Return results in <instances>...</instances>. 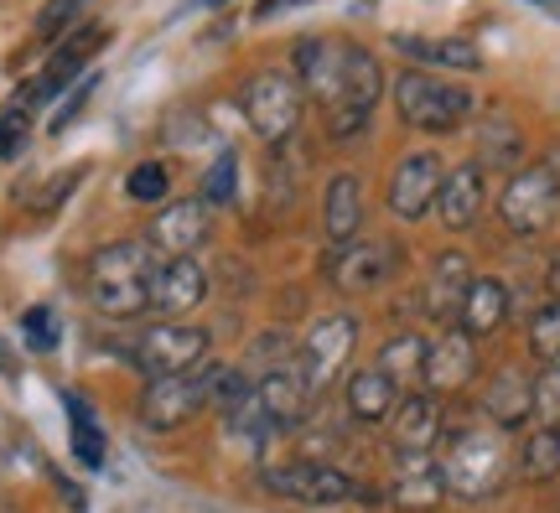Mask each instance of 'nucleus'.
Segmentation results:
<instances>
[{
	"mask_svg": "<svg viewBox=\"0 0 560 513\" xmlns=\"http://www.w3.org/2000/svg\"><path fill=\"white\" fill-rule=\"evenodd\" d=\"M208 301V270L198 259H161L151 280V312L156 316H187Z\"/></svg>",
	"mask_w": 560,
	"mask_h": 513,
	"instance_id": "a211bd4d",
	"label": "nucleus"
},
{
	"mask_svg": "<svg viewBox=\"0 0 560 513\" xmlns=\"http://www.w3.org/2000/svg\"><path fill=\"white\" fill-rule=\"evenodd\" d=\"M389 498L400 503V509L410 513H431L446 498V488H441V473L431 467V456H405V473L395 477V488H389Z\"/></svg>",
	"mask_w": 560,
	"mask_h": 513,
	"instance_id": "cd10ccee",
	"label": "nucleus"
},
{
	"mask_svg": "<svg viewBox=\"0 0 560 513\" xmlns=\"http://www.w3.org/2000/svg\"><path fill=\"white\" fill-rule=\"evenodd\" d=\"M395 109H400V119L410 125V130H425V136H452V130H462L467 119L478 115V100H472L462 83L410 68V73L395 79Z\"/></svg>",
	"mask_w": 560,
	"mask_h": 513,
	"instance_id": "7ed1b4c3",
	"label": "nucleus"
},
{
	"mask_svg": "<svg viewBox=\"0 0 560 513\" xmlns=\"http://www.w3.org/2000/svg\"><path fill=\"white\" fill-rule=\"evenodd\" d=\"M467 285H472V259L457 255V249H446V255L431 259V276H425V291H420V306L431 322H457L462 312V296H467Z\"/></svg>",
	"mask_w": 560,
	"mask_h": 513,
	"instance_id": "6ab92c4d",
	"label": "nucleus"
},
{
	"mask_svg": "<svg viewBox=\"0 0 560 513\" xmlns=\"http://www.w3.org/2000/svg\"><path fill=\"white\" fill-rule=\"evenodd\" d=\"M384 94V73L374 53H363L353 47L348 53V73H342V94L327 104V136L332 140H353L369 130V119H374V104Z\"/></svg>",
	"mask_w": 560,
	"mask_h": 513,
	"instance_id": "6e6552de",
	"label": "nucleus"
},
{
	"mask_svg": "<svg viewBox=\"0 0 560 513\" xmlns=\"http://www.w3.org/2000/svg\"><path fill=\"white\" fill-rule=\"evenodd\" d=\"M400 395H405V389L384 374V369H359V374L348 378V415H353V420H363V425H380V420H389V415H395Z\"/></svg>",
	"mask_w": 560,
	"mask_h": 513,
	"instance_id": "b1692460",
	"label": "nucleus"
},
{
	"mask_svg": "<svg viewBox=\"0 0 560 513\" xmlns=\"http://www.w3.org/2000/svg\"><path fill=\"white\" fill-rule=\"evenodd\" d=\"M0 374H11V353H5V342H0Z\"/></svg>",
	"mask_w": 560,
	"mask_h": 513,
	"instance_id": "79ce46f5",
	"label": "nucleus"
},
{
	"mask_svg": "<svg viewBox=\"0 0 560 513\" xmlns=\"http://www.w3.org/2000/svg\"><path fill=\"white\" fill-rule=\"evenodd\" d=\"M529 353L540 363H560V296L529 316Z\"/></svg>",
	"mask_w": 560,
	"mask_h": 513,
	"instance_id": "72a5a7b5",
	"label": "nucleus"
},
{
	"mask_svg": "<svg viewBox=\"0 0 560 513\" xmlns=\"http://www.w3.org/2000/svg\"><path fill=\"white\" fill-rule=\"evenodd\" d=\"M436 473L441 488L462 503H482L493 498L514 473V452L503 441L499 425H457L441 435L436 446Z\"/></svg>",
	"mask_w": 560,
	"mask_h": 513,
	"instance_id": "f257e3e1",
	"label": "nucleus"
},
{
	"mask_svg": "<svg viewBox=\"0 0 560 513\" xmlns=\"http://www.w3.org/2000/svg\"><path fill=\"white\" fill-rule=\"evenodd\" d=\"M405 58L425 62V68H452V73H482V53L462 37H395Z\"/></svg>",
	"mask_w": 560,
	"mask_h": 513,
	"instance_id": "a878e982",
	"label": "nucleus"
},
{
	"mask_svg": "<svg viewBox=\"0 0 560 513\" xmlns=\"http://www.w3.org/2000/svg\"><path fill=\"white\" fill-rule=\"evenodd\" d=\"M482 198H488V182H482V166L467 161L457 172H446L441 182V198H436V213L446 229H472L482 213Z\"/></svg>",
	"mask_w": 560,
	"mask_h": 513,
	"instance_id": "4be33fe9",
	"label": "nucleus"
},
{
	"mask_svg": "<svg viewBox=\"0 0 560 513\" xmlns=\"http://www.w3.org/2000/svg\"><path fill=\"white\" fill-rule=\"evenodd\" d=\"M83 5H89V0H47V5L37 11V37H42V42H58L62 32H68V26L79 21Z\"/></svg>",
	"mask_w": 560,
	"mask_h": 513,
	"instance_id": "f704fd0d",
	"label": "nucleus"
},
{
	"mask_svg": "<svg viewBox=\"0 0 560 513\" xmlns=\"http://www.w3.org/2000/svg\"><path fill=\"white\" fill-rule=\"evenodd\" d=\"M26 136H32L26 109H0V161H16L26 151Z\"/></svg>",
	"mask_w": 560,
	"mask_h": 513,
	"instance_id": "e433bc0d",
	"label": "nucleus"
},
{
	"mask_svg": "<svg viewBox=\"0 0 560 513\" xmlns=\"http://www.w3.org/2000/svg\"><path fill=\"white\" fill-rule=\"evenodd\" d=\"M353 348H359V322H353V316H322V322H312V333L301 342L296 363H301V374L312 378L317 395L348 369Z\"/></svg>",
	"mask_w": 560,
	"mask_h": 513,
	"instance_id": "f8f14e48",
	"label": "nucleus"
},
{
	"mask_svg": "<svg viewBox=\"0 0 560 513\" xmlns=\"http://www.w3.org/2000/svg\"><path fill=\"white\" fill-rule=\"evenodd\" d=\"M255 399H260L265 420H270L276 431H291V425H301V420L312 415L317 389H312V378L301 374V363H276V369H265L260 374Z\"/></svg>",
	"mask_w": 560,
	"mask_h": 513,
	"instance_id": "2eb2a0df",
	"label": "nucleus"
},
{
	"mask_svg": "<svg viewBox=\"0 0 560 513\" xmlns=\"http://www.w3.org/2000/svg\"><path fill=\"white\" fill-rule=\"evenodd\" d=\"M482 415L499 431H520L524 420L535 415V378L524 369H499L488 378V389H482Z\"/></svg>",
	"mask_w": 560,
	"mask_h": 513,
	"instance_id": "412c9836",
	"label": "nucleus"
},
{
	"mask_svg": "<svg viewBox=\"0 0 560 513\" xmlns=\"http://www.w3.org/2000/svg\"><path fill=\"white\" fill-rule=\"evenodd\" d=\"M0 513H16V509H11V503H0Z\"/></svg>",
	"mask_w": 560,
	"mask_h": 513,
	"instance_id": "c03bdc74",
	"label": "nucleus"
},
{
	"mask_svg": "<svg viewBox=\"0 0 560 513\" xmlns=\"http://www.w3.org/2000/svg\"><path fill=\"white\" fill-rule=\"evenodd\" d=\"M208 333L192 322H156L130 342V363L145 378H172V374H192L208 363Z\"/></svg>",
	"mask_w": 560,
	"mask_h": 513,
	"instance_id": "423d86ee",
	"label": "nucleus"
},
{
	"mask_svg": "<svg viewBox=\"0 0 560 513\" xmlns=\"http://www.w3.org/2000/svg\"><path fill=\"white\" fill-rule=\"evenodd\" d=\"M374 369H384V374L395 378V384H420V374H425V337L420 333H400V337H389L380 348V363Z\"/></svg>",
	"mask_w": 560,
	"mask_h": 513,
	"instance_id": "7c9ffc66",
	"label": "nucleus"
},
{
	"mask_svg": "<svg viewBox=\"0 0 560 513\" xmlns=\"http://www.w3.org/2000/svg\"><path fill=\"white\" fill-rule=\"evenodd\" d=\"M62 410H68V431H73V456H79L83 467H104V431L94 410H89V399L83 395H62Z\"/></svg>",
	"mask_w": 560,
	"mask_h": 513,
	"instance_id": "c756f323",
	"label": "nucleus"
},
{
	"mask_svg": "<svg viewBox=\"0 0 560 513\" xmlns=\"http://www.w3.org/2000/svg\"><path fill=\"white\" fill-rule=\"evenodd\" d=\"M208 234H213V208L202 198H177L151 218L145 244H151L161 259H192L202 244H208Z\"/></svg>",
	"mask_w": 560,
	"mask_h": 513,
	"instance_id": "9d476101",
	"label": "nucleus"
},
{
	"mask_svg": "<svg viewBox=\"0 0 560 513\" xmlns=\"http://www.w3.org/2000/svg\"><path fill=\"white\" fill-rule=\"evenodd\" d=\"M21 333H26V342H32L37 353H52V348H58V316L47 312V306H32V312L21 316Z\"/></svg>",
	"mask_w": 560,
	"mask_h": 513,
	"instance_id": "4c0bfd02",
	"label": "nucleus"
},
{
	"mask_svg": "<svg viewBox=\"0 0 560 513\" xmlns=\"http://www.w3.org/2000/svg\"><path fill=\"white\" fill-rule=\"evenodd\" d=\"M395 270H400V249H395L389 238H359V244H348V249H332V259H327V280H332L338 291H348V296L384 285Z\"/></svg>",
	"mask_w": 560,
	"mask_h": 513,
	"instance_id": "4468645a",
	"label": "nucleus"
},
{
	"mask_svg": "<svg viewBox=\"0 0 560 513\" xmlns=\"http://www.w3.org/2000/svg\"><path fill=\"white\" fill-rule=\"evenodd\" d=\"M348 53H353V42H338V37H306V42H296V83H301V94L322 100V109H327V104L342 94Z\"/></svg>",
	"mask_w": 560,
	"mask_h": 513,
	"instance_id": "dca6fc26",
	"label": "nucleus"
},
{
	"mask_svg": "<svg viewBox=\"0 0 560 513\" xmlns=\"http://www.w3.org/2000/svg\"><path fill=\"white\" fill-rule=\"evenodd\" d=\"M125 198L145 202V208H166V198H172V172H166L161 161H140V166H130Z\"/></svg>",
	"mask_w": 560,
	"mask_h": 513,
	"instance_id": "2f4dec72",
	"label": "nucleus"
},
{
	"mask_svg": "<svg viewBox=\"0 0 560 513\" xmlns=\"http://www.w3.org/2000/svg\"><path fill=\"white\" fill-rule=\"evenodd\" d=\"M161 270V255L145 238H120V244H104L100 255L89 259V301L115 322L151 312V280Z\"/></svg>",
	"mask_w": 560,
	"mask_h": 513,
	"instance_id": "f03ea898",
	"label": "nucleus"
},
{
	"mask_svg": "<svg viewBox=\"0 0 560 513\" xmlns=\"http://www.w3.org/2000/svg\"><path fill=\"white\" fill-rule=\"evenodd\" d=\"M301 109H306V94H301V83L291 79V73H280V68H265V73H255V79L244 83V119H249V130H255L265 145H280V140L296 136Z\"/></svg>",
	"mask_w": 560,
	"mask_h": 513,
	"instance_id": "0eeeda50",
	"label": "nucleus"
},
{
	"mask_svg": "<svg viewBox=\"0 0 560 513\" xmlns=\"http://www.w3.org/2000/svg\"><path fill=\"white\" fill-rule=\"evenodd\" d=\"M441 182H446V172H441L436 151H410V156L389 172V193H384V202H389V213L395 218L420 223L425 213H436Z\"/></svg>",
	"mask_w": 560,
	"mask_h": 513,
	"instance_id": "9b49d317",
	"label": "nucleus"
},
{
	"mask_svg": "<svg viewBox=\"0 0 560 513\" xmlns=\"http://www.w3.org/2000/svg\"><path fill=\"white\" fill-rule=\"evenodd\" d=\"M389 435H395V452L400 456H431L446 435V415H441L436 395H400L395 415H389Z\"/></svg>",
	"mask_w": 560,
	"mask_h": 513,
	"instance_id": "f3484780",
	"label": "nucleus"
},
{
	"mask_svg": "<svg viewBox=\"0 0 560 513\" xmlns=\"http://www.w3.org/2000/svg\"><path fill=\"white\" fill-rule=\"evenodd\" d=\"M520 477L524 482H556L560 477V425H535L520 441Z\"/></svg>",
	"mask_w": 560,
	"mask_h": 513,
	"instance_id": "c85d7f7f",
	"label": "nucleus"
},
{
	"mask_svg": "<svg viewBox=\"0 0 560 513\" xmlns=\"http://www.w3.org/2000/svg\"><path fill=\"white\" fill-rule=\"evenodd\" d=\"M503 322H509V285L499 276H472L467 296H462L457 327L467 337H488V333H499Z\"/></svg>",
	"mask_w": 560,
	"mask_h": 513,
	"instance_id": "5701e85b",
	"label": "nucleus"
},
{
	"mask_svg": "<svg viewBox=\"0 0 560 513\" xmlns=\"http://www.w3.org/2000/svg\"><path fill=\"white\" fill-rule=\"evenodd\" d=\"M265 488L280 498H291V503H306V509H332V503H348V498L359 493V482L342 473V467L312 462V456L285 462V467H270V473H265Z\"/></svg>",
	"mask_w": 560,
	"mask_h": 513,
	"instance_id": "1a4fd4ad",
	"label": "nucleus"
},
{
	"mask_svg": "<svg viewBox=\"0 0 560 513\" xmlns=\"http://www.w3.org/2000/svg\"><path fill=\"white\" fill-rule=\"evenodd\" d=\"M556 291H560V259H556Z\"/></svg>",
	"mask_w": 560,
	"mask_h": 513,
	"instance_id": "37998d69",
	"label": "nucleus"
},
{
	"mask_svg": "<svg viewBox=\"0 0 560 513\" xmlns=\"http://www.w3.org/2000/svg\"><path fill=\"white\" fill-rule=\"evenodd\" d=\"M322 229L332 249H348L363 238V182L353 172H338L322 193Z\"/></svg>",
	"mask_w": 560,
	"mask_h": 513,
	"instance_id": "aec40b11",
	"label": "nucleus"
},
{
	"mask_svg": "<svg viewBox=\"0 0 560 513\" xmlns=\"http://www.w3.org/2000/svg\"><path fill=\"white\" fill-rule=\"evenodd\" d=\"M83 182V172H68V177H58L52 187H47V198H42V208H58L62 198H68V187H79Z\"/></svg>",
	"mask_w": 560,
	"mask_h": 513,
	"instance_id": "ea45409f",
	"label": "nucleus"
},
{
	"mask_svg": "<svg viewBox=\"0 0 560 513\" xmlns=\"http://www.w3.org/2000/svg\"><path fill=\"white\" fill-rule=\"evenodd\" d=\"M104 42H109V32H104V26H83L79 37L73 42H62L58 47V58H52V68H47V79L37 83V89H32V100H47V94H58L62 83H73L83 73V62L94 58V53H100Z\"/></svg>",
	"mask_w": 560,
	"mask_h": 513,
	"instance_id": "bb28decb",
	"label": "nucleus"
},
{
	"mask_svg": "<svg viewBox=\"0 0 560 513\" xmlns=\"http://www.w3.org/2000/svg\"><path fill=\"white\" fill-rule=\"evenodd\" d=\"M425 395L452 399L478 378V337H467L462 327H446L436 342H425Z\"/></svg>",
	"mask_w": 560,
	"mask_h": 513,
	"instance_id": "ddd939ff",
	"label": "nucleus"
},
{
	"mask_svg": "<svg viewBox=\"0 0 560 513\" xmlns=\"http://www.w3.org/2000/svg\"><path fill=\"white\" fill-rule=\"evenodd\" d=\"M285 5H306V0H260V16H276Z\"/></svg>",
	"mask_w": 560,
	"mask_h": 513,
	"instance_id": "a19ab883",
	"label": "nucleus"
},
{
	"mask_svg": "<svg viewBox=\"0 0 560 513\" xmlns=\"http://www.w3.org/2000/svg\"><path fill=\"white\" fill-rule=\"evenodd\" d=\"M223 378V363H202L192 374H172V378H151L145 395H140V425L145 431H182L187 420H198L213 405V389Z\"/></svg>",
	"mask_w": 560,
	"mask_h": 513,
	"instance_id": "20e7f679",
	"label": "nucleus"
},
{
	"mask_svg": "<svg viewBox=\"0 0 560 513\" xmlns=\"http://www.w3.org/2000/svg\"><path fill=\"white\" fill-rule=\"evenodd\" d=\"M535 415L540 425H560V363H545L535 374Z\"/></svg>",
	"mask_w": 560,
	"mask_h": 513,
	"instance_id": "c9c22d12",
	"label": "nucleus"
},
{
	"mask_svg": "<svg viewBox=\"0 0 560 513\" xmlns=\"http://www.w3.org/2000/svg\"><path fill=\"white\" fill-rule=\"evenodd\" d=\"M520 161H524L520 125L503 109H488L478 125V166H488V172H520Z\"/></svg>",
	"mask_w": 560,
	"mask_h": 513,
	"instance_id": "393cba45",
	"label": "nucleus"
},
{
	"mask_svg": "<svg viewBox=\"0 0 560 513\" xmlns=\"http://www.w3.org/2000/svg\"><path fill=\"white\" fill-rule=\"evenodd\" d=\"M202 5H219V0H202Z\"/></svg>",
	"mask_w": 560,
	"mask_h": 513,
	"instance_id": "a18cd8bd",
	"label": "nucleus"
},
{
	"mask_svg": "<svg viewBox=\"0 0 560 513\" xmlns=\"http://www.w3.org/2000/svg\"><path fill=\"white\" fill-rule=\"evenodd\" d=\"M94 94V73H83V83H79V94H68V104H62L58 115H52V130H68L73 119H79V109H83V100Z\"/></svg>",
	"mask_w": 560,
	"mask_h": 513,
	"instance_id": "58836bf2",
	"label": "nucleus"
},
{
	"mask_svg": "<svg viewBox=\"0 0 560 513\" xmlns=\"http://www.w3.org/2000/svg\"><path fill=\"white\" fill-rule=\"evenodd\" d=\"M234 198H240V156H234V151H219L213 166L202 172V202H208V208H229Z\"/></svg>",
	"mask_w": 560,
	"mask_h": 513,
	"instance_id": "473e14b6",
	"label": "nucleus"
},
{
	"mask_svg": "<svg viewBox=\"0 0 560 513\" xmlns=\"http://www.w3.org/2000/svg\"><path fill=\"white\" fill-rule=\"evenodd\" d=\"M499 218H503V229L520 238L545 234L560 218V166H550V161L520 166L509 177V187L499 193Z\"/></svg>",
	"mask_w": 560,
	"mask_h": 513,
	"instance_id": "39448f33",
	"label": "nucleus"
}]
</instances>
